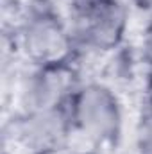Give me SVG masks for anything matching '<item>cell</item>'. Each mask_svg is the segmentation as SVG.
Listing matches in <instances>:
<instances>
[{"label":"cell","instance_id":"1","mask_svg":"<svg viewBox=\"0 0 152 154\" xmlns=\"http://www.w3.org/2000/svg\"><path fill=\"white\" fill-rule=\"evenodd\" d=\"M18 45L34 66L72 61L75 36L50 0H32L18 27Z\"/></svg>","mask_w":152,"mask_h":154},{"label":"cell","instance_id":"2","mask_svg":"<svg viewBox=\"0 0 152 154\" xmlns=\"http://www.w3.org/2000/svg\"><path fill=\"white\" fill-rule=\"evenodd\" d=\"M74 133L93 147L116 145L123 129V111L118 95L104 82L79 84L68 102Z\"/></svg>","mask_w":152,"mask_h":154},{"label":"cell","instance_id":"3","mask_svg":"<svg viewBox=\"0 0 152 154\" xmlns=\"http://www.w3.org/2000/svg\"><path fill=\"white\" fill-rule=\"evenodd\" d=\"M74 136L68 104L52 109L22 111L13 118V138L29 154L66 151Z\"/></svg>","mask_w":152,"mask_h":154},{"label":"cell","instance_id":"4","mask_svg":"<svg viewBox=\"0 0 152 154\" xmlns=\"http://www.w3.org/2000/svg\"><path fill=\"white\" fill-rule=\"evenodd\" d=\"M79 88L72 61L36 66L22 86L20 100L23 111H38L66 106Z\"/></svg>","mask_w":152,"mask_h":154},{"label":"cell","instance_id":"5","mask_svg":"<svg viewBox=\"0 0 152 154\" xmlns=\"http://www.w3.org/2000/svg\"><path fill=\"white\" fill-rule=\"evenodd\" d=\"M129 25L127 5L120 0H108L99 9L77 20V31L74 32L75 41L84 47L109 52L122 45Z\"/></svg>","mask_w":152,"mask_h":154},{"label":"cell","instance_id":"6","mask_svg":"<svg viewBox=\"0 0 152 154\" xmlns=\"http://www.w3.org/2000/svg\"><path fill=\"white\" fill-rule=\"evenodd\" d=\"M136 152L138 154H152V108L149 106L136 124L134 134Z\"/></svg>","mask_w":152,"mask_h":154},{"label":"cell","instance_id":"7","mask_svg":"<svg viewBox=\"0 0 152 154\" xmlns=\"http://www.w3.org/2000/svg\"><path fill=\"white\" fill-rule=\"evenodd\" d=\"M106 2L108 0H68V5L74 13L75 20H82L84 16H88L90 13H93Z\"/></svg>","mask_w":152,"mask_h":154},{"label":"cell","instance_id":"8","mask_svg":"<svg viewBox=\"0 0 152 154\" xmlns=\"http://www.w3.org/2000/svg\"><path fill=\"white\" fill-rule=\"evenodd\" d=\"M141 56L143 61L152 66V22L147 25L145 32H143V39H141Z\"/></svg>","mask_w":152,"mask_h":154},{"label":"cell","instance_id":"9","mask_svg":"<svg viewBox=\"0 0 152 154\" xmlns=\"http://www.w3.org/2000/svg\"><path fill=\"white\" fill-rule=\"evenodd\" d=\"M136 7L143 9V11H152V0H132Z\"/></svg>","mask_w":152,"mask_h":154},{"label":"cell","instance_id":"10","mask_svg":"<svg viewBox=\"0 0 152 154\" xmlns=\"http://www.w3.org/2000/svg\"><path fill=\"white\" fill-rule=\"evenodd\" d=\"M70 154V152H68ZM72 154H99V152H95L93 149H90V151H75V152H72Z\"/></svg>","mask_w":152,"mask_h":154},{"label":"cell","instance_id":"11","mask_svg":"<svg viewBox=\"0 0 152 154\" xmlns=\"http://www.w3.org/2000/svg\"><path fill=\"white\" fill-rule=\"evenodd\" d=\"M38 154H68V151H50V152H38Z\"/></svg>","mask_w":152,"mask_h":154},{"label":"cell","instance_id":"12","mask_svg":"<svg viewBox=\"0 0 152 154\" xmlns=\"http://www.w3.org/2000/svg\"><path fill=\"white\" fill-rule=\"evenodd\" d=\"M50 2H59V0H50ZM66 2H68V0H66Z\"/></svg>","mask_w":152,"mask_h":154}]
</instances>
